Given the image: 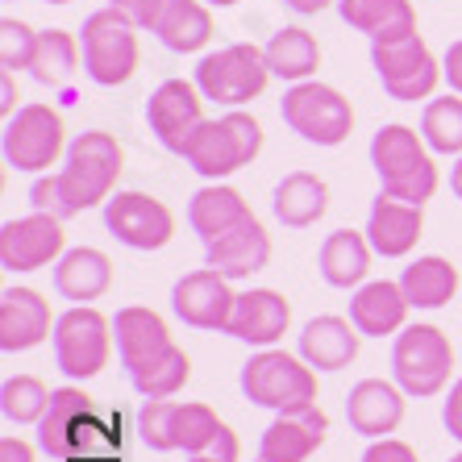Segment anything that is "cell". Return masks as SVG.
<instances>
[{
  "label": "cell",
  "mask_w": 462,
  "mask_h": 462,
  "mask_svg": "<svg viewBox=\"0 0 462 462\" xmlns=\"http://www.w3.org/2000/svg\"><path fill=\"white\" fill-rule=\"evenodd\" d=\"M138 25L129 22L121 9L105 5L84 22L79 30V46H84V71L92 84L100 88H121L138 76L142 63V42Z\"/></svg>",
  "instance_id": "obj_6"
},
{
  "label": "cell",
  "mask_w": 462,
  "mask_h": 462,
  "mask_svg": "<svg viewBox=\"0 0 462 462\" xmlns=\"http://www.w3.org/2000/svg\"><path fill=\"white\" fill-rule=\"evenodd\" d=\"M283 9H291V13H300V17H317V13H325V9H334L337 0H280Z\"/></svg>",
  "instance_id": "obj_45"
},
{
  "label": "cell",
  "mask_w": 462,
  "mask_h": 462,
  "mask_svg": "<svg viewBox=\"0 0 462 462\" xmlns=\"http://www.w3.org/2000/svg\"><path fill=\"white\" fill-rule=\"evenodd\" d=\"M59 317L51 312V300L33 288H5L0 291V350L22 355L54 337Z\"/></svg>",
  "instance_id": "obj_18"
},
{
  "label": "cell",
  "mask_w": 462,
  "mask_h": 462,
  "mask_svg": "<svg viewBox=\"0 0 462 462\" xmlns=\"http://www.w3.org/2000/svg\"><path fill=\"white\" fill-rule=\"evenodd\" d=\"M450 192L462 200V154H458V162L450 167Z\"/></svg>",
  "instance_id": "obj_46"
},
{
  "label": "cell",
  "mask_w": 462,
  "mask_h": 462,
  "mask_svg": "<svg viewBox=\"0 0 462 462\" xmlns=\"http://www.w3.org/2000/svg\"><path fill=\"white\" fill-rule=\"evenodd\" d=\"M420 234H425V208L420 205H404L396 196L379 192L371 217H366V242L371 250L383 258H404L417 250Z\"/></svg>",
  "instance_id": "obj_20"
},
{
  "label": "cell",
  "mask_w": 462,
  "mask_h": 462,
  "mask_svg": "<svg viewBox=\"0 0 462 462\" xmlns=\"http://www.w3.org/2000/svg\"><path fill=\"white\" fill-rule=\"evenodd\" d=\"M67 254L63 221L51 213H30L0 226V267L5 271H42Z\"/></svg>",
  "instance_id": "obj_16"
},
{
  "label": "cell",
  "mask_w": 462,
  "mask_h": 462,
  "mask_svg": "<svg viewBox=\"0 0 462 462\" xmlns=\"http://www.w3.org/2000/svg\"><path fill=\"white\" fill-rule=\"evenodd\" d=\"M420 138H425V146L433 154H462V97L458 92L425 100Z\"/></svg>",
  "instance_id": "obj_35"
},
{
  "label": "cell",
  "mask_w": 462,
  "mask_h": 462,
  "mask_svg": "<svg viewBox=\"0 0 462 462\" xmlns=\"http://www.w3.org/2000/svg\"><path fill=\"white\" fill-rule=\"evenodd\" d=\"M46 5H71V0H46Z\"/></svg>",
  "instance_id": "obj_49"
},
{
  "label": "cell",
  "mask_w": 462,
  "mask_h": 462,
  "mask_svg": "<svg viewBox=\"0 0 462 462\" xmlns=\"http://www.w3.org/2000/svg\"><path fill=\"white\" fill-rule=\"evenodd\" d=\"M271 208H275V221L288 229H309L317 226L329 208V183L312 171H291L275 183V196H271Z\"/></svg>",
  "instance_id": "obj_29"
},
{
  "label": "cell",
  "mask_w": 462,
  "mask_h": 462,
  "mask_svg": "<svg viewBox=\"0 0 462 462\" xmlns=\"http://www.w3.org/2000/svg\"><path fill=\"white\" fill-rule=\"evenodd\" d=\"M0 462H33V446L22 438H0Z\"/></svg>",
  "instance_id": "obj_43"
},
{
  "label": "cell",
  "mask_w": 462,
  "mask_h": 462,
  "mask_svg": "<svg viewBox=\"0 0 462 462\" xmlns=\"http://www.w3.org/2000/svg\"><path fill=\"white\" fill-rule=\"evenodd\" d=\"M171 309L183 325L192 329H208V334H226L229 321H234V309H237V291L234 280H226L221 271L205 267V271H192L183 275L171 291Z\"/></svg>",
  "instance_id": "obj_17"
},
{
  "label": "cell",
  "mask_w": 462,
  "mask_h": 462,
  "mask_svg": "<svg viewBox=\"0 0 462 462\" xmlns=\"http://www.w3.org/2000/svg\"><path fill=\"white\" fill-rule=\"evenodd\" d=\"M38 446L59 462H117L121 441L100 417L97 400L84 387H54L46 417L38 420Z\"/></svg>",
  "instance_id": "obj_1"
},
{
  "label": "cell",
  "mask_w": 462,
  "mask_h": 462,
  "mask_svg": "<svg viewBox=\"0 0 462 462\" xmlns=\"http://www.w3.org/2000/svg\"><path fill=\"white\" fill-rule=\"evenodd\" d=\"M208 9H229V5H237V0H205Z\"/></svg>",
  "instance_id": "obj_47"
},
{
  "label": "cell",
  "mask_w": 462,
  "mask_h": 462,
  "mask_svg": "<svg viewBox=\"0 0 462 462\" xmlns=\"http://www.w3.org/2000/svg\"><path fill=\"white\" fill-rule=\"evenodd\" d=\"M105 226L129 250H162L175 237V213L151 192H113Z\"/></svg>",
  "instance_id": "obj_15"
},
{
  "label": "cell",
  "mask_w": 462,
  "mask_h": 462,
  "mask_svg": "<svg viewBox=\"0 0 462 462\" xmlns=\"http://www.w3.org/2000/svg\"><path fill=\"white\" fill-rule=\"evenodd\" d=\"M121 171H125V151L121 142L105 129H84L67 146V162L59 171V188H63L67 217H79L88 208L108 205V196L117 188Z\"/></svg>",
  "instance_id": "obj_3"
},
{
  "label": "cell",
  "mask_w": 462,
  "mask_h": 462,
  "mask_svg": "<svg viewBox=\"0 0 462 462\" xmlns=\"http://www.w3.org/2000/svg\"><path fill=\"white\" fill-rule=\"evenodd\" d=\"M250 213L246 196L237 192V188H229V183H205L200 192L192 196V205H188V221H192V229L200 234V242H217L221 234H229L234 226H242Z\"/></svg>",
  "instance_id": "obj_30"
},
{
  "label": "cell",
  "mask_w": 462,
  "mask_h": 462,
  "mask_svg": "<svg viewBox=\"0 0 462 462\" xmlns=\"http://www.w3.org/2000/svg\"><path fill=\"white\" fill-rule=\"evenodd\" d=\"M371 242L366 234L355 229H334V234L321 242V254H317V267H321L325 283L329 288H363L366 271H371Z\"/></svg>",
  "instance_id": "obj_31"
},
{
  "label": "cell",
  "mask_w": 462,
  "mask_h": 462,
  "mask_svg": "<svg viewBox=\"0 0 462 462\" xmlns=\"http://www.w3.org/2000/svg\"><path fill=\"white\" fill-rule=\"evenodd\" d=\"M409 296L400 288V280H371L355 291L350 300V321L358 325L363 337H392L409 325Z\"/></svg>",
  "instance_id": "obj_26"
},
{
  "label": "cell",
  "mask_w": 462,
  "mask_h": 462,
  "mask_svg": "<svg viewBox=\"0 0 462 462\" xmlns=\"http://www.w3.org/2000/svg\"><path fill=\"white\" fill-rule=\"evenodd\" d=\"M54 392L42 383L38 375H9L5 387H0V412L13 425H38L51 409Z\"/></svg>",
  "instance_id": "obj_36"
},
{
  "label": "cell",
  "mask_w": 462,
  "mask_h": 462,
  "mask_svg": "<svg viewBox=\"0 0 462 462\" xmlns=\"http://www.w3.org/2000/svg\"><path fill=\"white\" fill-rule=\"evenodd\" d=\"M113 337H117V355H121V366L129 375L138 366L154 363L159 355L171 350V329L162 321L154 309H142V304H129V309H117L113 317Z\"/></svg>",
  "instance_id": "obj_22"
},
{
  "label": "cell",
  "mask_w": 462,
  "mask_h": 462,
  "mask_svg": "<svg viewBox=\"0 0 462 462\" xmlns=\"http://www.w3.org/2000/svg\"><path fill=\"white\" fill-rule=\"evenodd\" d=\"M400 288H404L412 309H446L458 291V267L441 254H420L404 267Z\"/></svg>",
  "instance_id": "obj_32"
},
{
  "label": "cell",
  "mask_w": 462,
  "mask_h": 462,
  "mask_svg": "<svg viewBox=\"0 0 462 462\" xmlns=\"http://www.w3.org/2000/svg\"><path fill=\"white\" fill-rule=\"evenodd\" d=\"M79 63H84V46H79L76 33L42 30L30 76L38 79L42 88H51V92H67V88H71V79H76V71H79Z\"/></svg>",
  "instance_id": "obj_34"
},
{
  "label": "cell",
  "mask_w": 462,
  "mask_h": 462,
  "mask_svg": "<svg viewBox=\"0 0 462 462\" xmlns=\"http://www.w3.org/2000/svg\"><path fill=\"white\" fill-rule=\"evenodd\" d=\"M271 84L267 51L254 42H229L221 51H208L196 63V88L205 92V100L226 108H242L258 100Z\"/></svg>",
  "instance_id": "obj_8"
},
{
  "label": "cell",
  "mask_w": 462,
  "mask_h": 462,
  "mask_svg": "<svg viewBox=\"0 0 462 462\" xmlns=\"http://www.w3.org/2000/svg\"><path fill=\"white\" fill-rule=\"evenodd\" d=\"M363 462H417V450H412L409 441H400V438H379L366 446Z\"/></svg>",
  "instance_id": "obj_40"
},
{
  "label": "cell",
  "mask_w": 462,
  "mask_h": 462,
  "mask_svg": "<svg viewBox=\"0 0 462 462\" xmlns=\"http://www.w3.org/2000/svg\"><path fill=\"white\" fill-rule=\"evenodd\" d=\"M113 355V321L92 304H71L54 325V363L67 379H92Z\"/></svg>",
  "instance_id": "obj_13"
},
{
  "label": "cell",
  "mask_w": 462,
  "mask_h": 462,
  "mask_svg": "<svg viewBox=\"0 0 462 462\" xmlns=\"http://www.w3.org/2000/svg\"><path fill=\"white\" fill-rule=\"evenodd\" d=\"M13 113H17V88H13V71H5L0 76V117L9 121Z\"/></svg>",
  "instance_id": "obj_44"
},
{
  "label": "cell",
  "mask_w": 462,
  "mask_h": 462,
  "mask_svg": "<svg viewBox=\"0 0 462 462\" xmlns=\"http://www.w3.org/2000/svg\"><path fill=\"white\" fill-rule=\"evenodd\" d=\"M371 67L379 71V84L392 100L400 105H417V100H433L438 84L446 79L441 63L425 46L420 33L400 38V42H371Z\"/></svg>",
  "instance_id": "obj_12"
},
{
  "label": "cell",
  "mask_w": 462,
  "mask_h": 462,
  "mask_svg": "<svg viewBox=\"0 0 462 462\" xmlns=\"http://www.w3.org/2000/svg\"><path fill=\"white\" fill-rule=\"evenodd\" d=\"M263 151V125H258L254 113L246 108H229L226 117H208L200 125V134L188 146V167L196 175H205L208 183L229 180L234 171L250 167Z\"/></svg>",
  "instance_id": "obj_5"
},
{
  "label": "cell",
  "mask_w": 462,
  "mask_h": 462,
  "mask_svg": "<svg viewBox=\"0 0 462 462\" xmlns=\"http://www.w3.org/2000/svg\"><path fill=\"white\" fill-rule=\"evenodd\" d=\"M38 38L42 33L33 30V25L17 22V17H5L0 22V67L5 71H30L33 67V54H38Z\"/></svg>",
  "instance_id": "obj_38"
},
{
  "label": "cell",
  "mask_w": 462,
  "mask_h": 462,
  "mask_svg": "<svg viewBox=\"0 0 462 462\" xmlns=\"http://www.w3.org/2000/svg\"><path fill=\"white\" fill-rule=\"evenodd\" d=\"M441 420H446L450 438H458V441H462V379H454V383H450V396H446Z\"/></svg>",
  "instance_id": "obj_41"
},
{
  "label": "cell",
  "mask_w": 462,
  "mask_h": 462,
  "mask_svg": "<svg viewBox=\"0 0 462 462\" xmlns=\"http://www.w3.org/2000/svg\"><path fill=\"white\" fill-rule=\"evenodd\" d=\"M205 121V92L196 88V79H162L146 100L151 134L180 159L188 154V146H192V138L200 134Z\"/></svg>",
  "instance_id": "obj_14"
},
{
  "label": "cell",
  "mask_w": 462,
  "mask_h": 462,
  "mask_svg": "<svg viewBox=\"0 0 462 462\" xmlns=\"http://www.w3.org/2000/svg\"><path fill=\"white\" fill-rule=\"evenodd\" d=\"M291 325V304L283 300L275 288H250L237 296V309H234V321H229L226 334L237 337L246 346H258L267 350L275 346Z\"/></svg>",
  "instance_id": "obj_21"
},
{
  "label": "cell",
  "mask_w": 462,
  "mask_h": 462,
  "mask_svg": "<svg viewBox=\"0 0 462 462\" xmlns=\"http://www.w3.org/2000/svg\"><path fill=\"white\" fill-rule=\"evenodd\" d=\"M188 462H221V458H213V454H192Z\"/></svg>",
  "instance_id": "obj_48"
},
{
  "label": "cell",
  "mask_w": 462,
  "mask_h": 462,
  "mask_svg": "<svg viewBox=\"0 0 462 462\" xmlns=\"http://www.w3.org/2000/svg\"><path fill=\"white\" fill-rule=\"evenodd\" d=\"M242 392L275 417H300L317 409V371L300 355L267 346L242 366Z\"/></svg>",
  "instance_id": "obj_4"
},
{
  "label": "cell",
  "mask_w": 462,
  "mask_h": 462,
  "mask_svg": "<svg viewBox=\"0 0 462 462\" xmlns=\"http://www.w3.org/2000/svg\"><path fill=\"white\" fill-rule=\"evenodd\" d=\"M450 462H462V454H454V458H450Z\"/></svg>",
  "instance_id": "obj_50"
},
{
  "label": "cell",
  "mask_w": 462,
  "mask_h": 462,
  "mask_svg": "<svg viewBox=\"0 0 462 462\" xmlns=\"http://www.w3.org/2000/svg\"><path fill=\"white\" fill-rule=\"evenodd\" d=\"M138 30L154 33L171 54H196L213 42V13L205 0H108Z\"/></svg>",
  "instance_id": "obj_11"
},
{
  "label": "cell",
  "mask_w": 462,
  "mask_h": 462,
  "mask_svg": "<svg viewBox=\"0 0 462 462\" xmlns=\"http://www.w3.org/2000/svg\"><path fill=\"white\" fill-rule=\"evenodd\" d=\"M337 17L371 42H400L420 33L412 0H337Z\"/></svg>",
  "instance_id": "obj_27"
},
{
  "label": "cell",
  "mask_w": 462,
  "mask_h": 462,
  "mask_svg": "<svg viewBox=\"0 0 462 462\" xmlns=\"http://www.w3.org/2000/svg\"><path fill=\"white\" fill-rule=\"evenodd\" d=\"M392 375L412 400H433L450 387L454 346L438 325H404L392 346Z\"/></svg>",
  "instance_id": "obj_7"
},
{
  "label": "cell",
  "mask_w": 462,
  "mask_h": 462,
  "mask_svg": "<svg viewBox=\"0 0 462 462\" xmlns=\"http://www.w3.org/2000/svg\"><path fill=\"white\" fill-rule=\"evenodd\" d=\"M441 71H446L450 92H458V97H462V38L446 46V54H441Z\"/></svg>",
  "instance_id": "obj_42"
},
{
  "label": "cell",
  "mask_w": 462,
  "mask_h": 462,
  "mask_svg": "<svg viewBox=\"0 0 462 462\" xmlns=\"http://www.w3.org/2000/svg\"><path fill=\"white\" fill-rule=\"evenodd\" d=\"M346 420L371 441L396 433L404 420V387L392 379H358L346 396Z\"/></svg>",
  "instance_id": "obj_19"
},
{
  "label": "cell",
  "mask_w": 462,
  "mask_h": 462,
  "mask_svg": "<svg viewBox=\"0 0 462 462\" xmlns=\"http://www.w3.org/2000/svg\"><path fill=\"white\" fill-rule=\"evenodd\" d=\"M329 417L321 409H309L300 417H275L258 441V458L267 462H309L325 446Z\"/></svg>",
  "instance_id": "obj_24"
},
{
  "label": "cell",
  "mask_w": 462,
  "mask_h": 462,
  "mask_svg": "<svg viewBox=\"0 0 462 462\" xmlns=\"http://www.w3.org/2000/svg\"><path fill=\"white\" fill-rule=\"evenodd\" d=\"M0 146H5V162L13 171H30V175H46L54 162L67 154V121L59 108L33 100L22 105L5 121V134H0Z\"/></svg>",
  "instance_id": "obj_10"
},
{
  "label": "cell",
  "mask_w": 462,
  "mask_h": 462,
  "mask_svg": "<svg viewBox=\"0 0 462 462\" xmlns=\"http://www.w3.org/2000/svg\"><path fill=\"white\" fill-rule=\"evenodd\" d=\"M280 117L291 134H300L312 146H342L355 134V108L337 88L321 84V79H304L291 84L280 100Z\"/></svg>",
  "instance_id": "obj_9"
},
{
  "label": "cell",
  "mask_w": 462,
  "mask_h": 462,
  "mask_svg": "<svg viewBox=\"0 0 462 462\" xmlns=\"http://www.w3.org/2000/svg\"><path fill=\"white\" fill-rule=\"evenodd\" d=\"M113 288V263L97 246H76L54 263V291L71 304H92Z\"/></svg>",
  "instance_id": "obj_28"
},
{
  "label": "cell",
  "mask_w": 462,
  "mask_h": 462,
  "mask_svg": "<svg viewBox=\"0 0 462 462\" xmlns=\"http://www.w3.org/2000/svg\"><path fill=\"white\" fill-rule=\"evenodd\" d=\"M267 67L275 79H288V84H304V79L317 76V67H321V46L312 38L304 25H283L275 30L267 46Z\"/></svg>",
  "instance_id": "obj_33"
},
{
  "label": "cell",
  "mask_w": 462,
  "mask_h": 462,
  "mask_svg": "<svg viewBox=\"0 0 462 462\" xmlns=\"http://www.w3.org/2000/svg\"><path fill=\"white\" fill-rule=\"evenodd\" d=\"M258 462H267V458H258Z\"/></svg>",
  "instance_id": "obj_51"
},
{
  "label": "cell",
  "mask_w": 462,
  "mask_h": 462,
  "mask_svg": "<svg viewBox=\"0 0 462 462\" xmlns=\"http://www.w3.org/2000/svg\"><path fill=\"white\" fill-rule=\"evenodd\" d=\"M358 342H363V334H358L355 321L325 312V317H312V321L304 325L300 358L312 371H346V366L358 358Z\"/></svg>",
  "instance_id": "obj_25"
},
{
  "label": "cell",
  "mask_w": 462,
  "mask_h": 462,
  "mask_svg": "<svg viewBox=\"0 0 462 462\" xmlns=\"http://www.w3.org/2000/svg\"><path fill=\"white\" fill-rule=\"evenodd\" d=\"M271 263V234L258 217H246L242 226L208 242V267L221 271L226 280H250L254 271Z\"/></svg>",
  "instance_id": "obj_23"
},
{
  "label": "cell",
  "mask_w": 462,
  "mask_h": 462,
  "mask_svg": "<svg viewBox=\"0 0 462 462\" xmlns=\"http://www.w3.org/2000/svg\"><path fill=\"white\" fill-rule=\"evenodd\" d=\"M371 167L379 175V192L396 196L404 205H420L433 200L438 192V162H433V151L425 146L412 125L404 121H387V125L375 129L371 138Z\"/></svg>",
  "instance_id": "obj_2"
},
{
  "label": "cell",
  "mask_w": 462,
  "mask_h": 462,
  "mask_svg": "<svg viewBox=\"0 0 462 462\" xmlns=\"http://www.w3.org/2000/svg\"><path fill=\"white\" fill-rule=\"evenodd\" d=\"M175 404L180 400H146L138 412V433L151 450H175Z\"/></svg>",
  "instance_id": "obj_39"
},
{
  "label": "cell",
  "mask_w": 462,
  "mask_h": 462,
  "mask_svg": "<svg viewBox=\"0 0 462 462\" xmlns=\"http://www.w3.org/2000/svg\"><path fill=\"white\" fill-rule=\"evenodd\" d=\"M134 387H138V396L146 400H171L175 392H183V383L192 379V363H188V355H183L180 346H171L167 355H159L154 363L138 366L134 371Z\"/></svg>",
  "instance_id": "obj_37"
}]
</instances>
